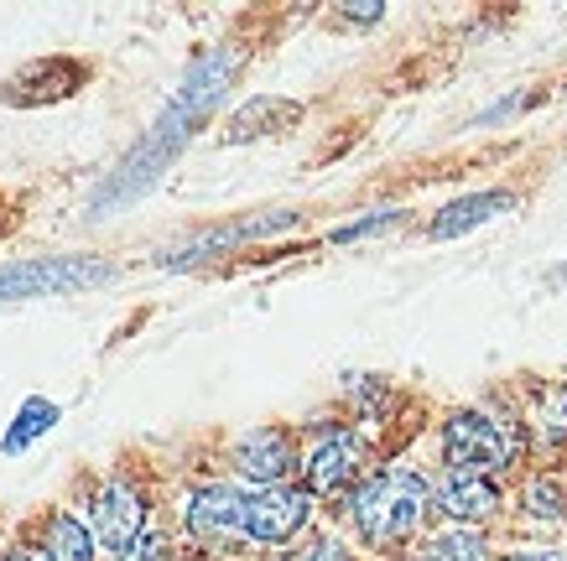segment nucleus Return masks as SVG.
<instances>
[{
  "label": "nucleus",
  "mask_w": 567,
  "mask_h": 561,
  "mask_svg": "<svg viewBox=\"0 0 567 561\" xmlns=\"http://www.w3.org/2000/svg\"><path fill=\"white\" fill-rule=\"evenodd\" d=\"M427 505H432V484L427 478L406 474V468H391V474H375L354 494V530H360L364 546H375V551H391V546L412 541L422 520H427Z\"/></svg>",
  "instance_id": "nucleus-1"
},
{
  "label": "nucleus",
  "mask_w": 567,
  "mask_h": 561,
  "mask_svg": "<svg viewBox=\"0 0 567 561\" xmlns=\"http://www.w3.org/2000/svg\"><path fill=\"white\" fill-rule=\"evenodd\" d=\"M229 73H235V58H204V63L188 73V84L177 89V100L167 104V115L156 120V131L146 136V146L136 152V162H125V167H121V187H115V193L136 187L141 177H156L152 167H162V162H167V152H177V146L193 136L188 125H198V120H204V110L219 100V89L229 84Z\"/></svg>",
  "instance_id": "nucleus-2"
},
{
  "label": "nucleus",
  "mask_w": 567,
  "mask_h": 561,
  "mask_svg": "<svg viewBox=\"0 0 567 561\" xmlns=\"http://www.w3.org/2000/svg\"><path fill=\"white\" fill-rule=\"evenodd\" d=\"M520 458V432L511 422H495L484 411H458L443 426V463L447 474H495Z\"/></svg>",
  "instance_id": "nucleus-3"
},
{
  "label": "nucleus",
  "mask_w": 567,
  "mask_h": 561,
  "mask_svg": "<svg viewBox=\"0 0 567 561\" xmlns=\"http://www.w3.org/2000/svg\"><path fill=\"white\" fill-rule=\"evenodd\" d=\"M110 266L89 256H32L0 266V302H21V297H69V291L100 287L110 281Z\"/></svg>",
  "instance_id": "nucleus-4"
},
{
  "label": "nucleus",
  "mask_w": 567,
  "mask_h": 561,
  "mask_svg": "<svg viewBox=\"0 0 567 561\" xmlns=\"http://www.w3.org/2000/svg\"><path fill=\"white\" fill-rule=\"evenodd\" d=\"M308 515H312V499L308 489H256V494H245V541H256V546H281V541H292L297 530L308 526Z\"/></svg>",
  "instance_id": "nucleus-5"
},
{
  "label": "nucleus",
  "mask_w": 567,
  "mask_h": 561,
  "mask_svg": "<svg viewBox=\"0 0 567 561\" xmlns=\"http://www.w3.org/2000/svg\"><path fill=\"white\" fill-rule=\"evenodd\" d=\"M141 536H146V494L136 484H125V478L104 484L100 499H94V541L121 557Z\"/></svg>",
  "instance_id": "nucleus-6"
},
{
  "label": "nucleus",
  "mask_w": 567,
  "mask_h": 561,
  "mask_svg": "<svg viewBox=\"0 0 567 561\" xmlns=\"http://www.w3.org/2000/svg\"><path fill=\"white\" fill-rule=\"evenodd\" d=\"M360 443L349 437V432H323L318 443L308 447V458H302V478H308V494H344L354 478H360Z\"/></svg>",
  "instance_id": "nucleus-7"
},
{
  "label": "nucleus",
  "mask_w": 567,
  "mask_h": 561,
  "mask_svg": "<svg viewBox=\"0 0 567 561\" xmlns=\"http://www.w3.org/2000/svg\"><path fill=\"white\" fill-rule=\"evenodd\" d=\"M235 468H240L245 478H256L260 489H276V484L297 468V447L281 426H256V432H245L240 447H235Z\"/></svg>",
  "instance_id": "nucleus-8"
},
{
  "label": "nucleus",
  "mask_w": 567,
  "mask_h": 561,
  "mask_svg": "<svg viewBox=\"0 0 567 561\" xmlns=\"http://www.w3.org/2000/svg\"><path fill=\"white\" fill-rule=\"evenodd\" d=\"M188 530L198 541H235L245 536V494L229 484H208L188 499Z\"/></svg>",
  "instance_id": "nucleus-9"
},
{
  "label": "nucleus",
  "mask_w": 567,
  "mask_h": 561,
  "mask_svg": "<svg viewBox=\"0 0 567 561\" xmlns=\"http://www.w3.org/2000/svg\"><path fill=\"white\" fill-rule=\"evenodd\" d=\"M432 499H437V510L447 520H489L499 510V489L480 474H443Z\"/></svg>",
  "instance_id": "nucleus-10"
},
{
  "label": "nucleus",
  "mask_w": 567,
  "mask_h": 561,
  "mask_svg": "<svg viewBox=\"0 0 567 561\" xmlns=\"http://www.w3.org/2000/svg\"><path fill=\"white\" fill-rule=\"evenodd\" d=\"M511 208V193H468V198H458V204H447L437 219H432L427 235L432 239H453L464 235V229H480V224H489L495 214H505Z\"/></svg>",
  "instance_id": "nucleus-11"
},
{
  "label": "nucleus",
  "mask_w": 567,
  "mask_h": 561,
  "mask_svg": "<svg viewBox=\"0 0 567 561\" xmlns=\"http://www.w3.org/2000/svg\"><path fill=\"white\" fill-rule=\"evenodd\" d=\"M94 530L73 515H52L42 536V561H94Z\"/></svg>",
  "instance_id": "nucleus-12"
},
{
  "label": "nucleus",
  "mask_w": 567,
  "mask_h": 561,
  "mask_svg": "<svg viewBox=\"0 0 567 561\" xmlns=\"http://www.w3.org/2000/svg\"><path fill=\"white\" fill-rule=\"evenodd\" d=\"M484 557H489V551H484V536H474V530H447V536H437L416 561H484Z\"/></svg>",
  "instance_id": "nucleus-13"
},
{
  "label": "nucleus",
  "mask_w": 567,
  "mask_h": 561,
  "mask_svg": "<svg viewBox=\"0 0 567 561\" xmlns=\"http://www.w3.org/2000/svg\"><path fill=\"white\" fill-rule=\"evenodd\" d=\"M526 505H532V515H542V520H563L567 515V489L557 484V478H536L532 489H526Z\"/></svg>",
  "instance_id": "nucleus-14"
},
{
  "label": "nucleus",
  "mask_w": 567,
  "mask_h": 561,
  "mask_svg": "<svg viewBox=\"0 0 567 561\" xmlns=\"http://www.w3.org/2000/svg\"><path fill=\"white\" fill-rule=\"evenodd\" d=\"M52 422H58V406H48V401H32V406L21 411V426L11 432V437H6V447L17 453V447H27V437H37V432H42V426H52Z\"/></svg>",
  "instance_id": "nucleus-15"
},
{
  "label": "nucleus",
  "mask_w": 567,
  "mask_h": 561,
  "mask_svg": "<svg viewBox=\"0 0 567 561\" xmlns=\"http://www.w3.org/2000/svg\"><path fill=\"white\" fill-rule=\"evenodd\" d=\"M542 432H547V443H567V385L542 411Z\"/></svg>",
  "instance_id": "nucleus-16"
},
{
  "label": "nucleus",
  "mask_w": 567,
  "mask_h": 561,
  "mask_svg": "<svg viewBox=\"0 0 567 561\" xmlns=\"http://www.w3.org/2000/svg\"><path fill=\"white\" fill-rule=\"evenodd\" d=\"M395 219H401L395 208H380V214H370V219H360V224H344V229H333V245H349V239L375 235V229H385V224H395Z\"/></svg>",
  "instance_id": "nucleus-17"
},
{
  "label": "nucleus",
  "mask_w": 567,
  "mask_h": 561,
  "mask_svg": "<svg viewBox=\"0 0 567 561\" xmlns=\"http://www.w3.org/2000/svg\"><path fill=\"white\" fill-rule=\"evenodd\" d=\"M276 561H354L339 541H312L302 546V551H292V557H276Z\"/></svg>",
  "instance_id": "nucleus-18"
},
{
  "label": "nucleus",
  "mask_w": 567,
  "mask_h": 561,
  "mask_svg": "<svg viewBox=\"0 0 567 561\" xmlns=\"http://www.w3.org/2000/svg\"><path fill=\"white\" fill-rule=\"evenodd\" d=\"M115 561H167V546H162V536H141L131 551H121Z\"/></svg>",
  "instance_id": "nucleus-19"
},
{
  "label": "nucleus",
  "mask_w": 567,
  "mask_h": 561,
  "mask_svg": "<svg viewBox=\"0 0 567 561\" xmlns=\"http://www.w3.org/2000/svg\"><path fill=\"white\" fill-rule=\"evenodd\" d=\"M349 17H354V21H375L380 6H375V0H354V11H349Z\"/></svg>",
  "instance_id": "nucleus-20"
},
{
  "label": "nucleus",
  "mask_w": 567,
  "mask_h": 561,
  "mask_svg": "<svg viewBox=\"0 0 567 561\" xmlns=\"http://www.w3.org/2000/svg\"><path fill=\"white\" fill-rule=\"evenodd\" d=\"M511 561H551V557H511Z\"/></svg>",
  "instance_id": "nucleus-21"
},
{
  "label": "nucleus",
  "mask_w": 567,
  "mask_h": 561,
  "mask_svg": "<svg viewBox=\"0 0 567 561\" xmlns=\"http://www.w3.org/2000/svg\"><path fill=\"white\" fill-rule=\"evenodd\" d=\"M6 561H32V557H6Z\"/></svg>",
  "instance_id": "nucleus-22"
},
{
  "label": "nucleus",
  "mask_w": 567,
  "mask_h": 561,
  "mask_svg": "<svg viewBox=\"0 0 567 561\" xmlns=\"http://www.w3.org/2000/svg\"><path fill=\"white\" fill-rule=\"evenodd\" d=\"M193 561H208V557H193Z\"/></svg>",
  "instance_id": "nucleus-23"
}]
</instances>
